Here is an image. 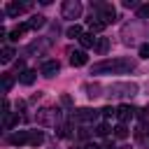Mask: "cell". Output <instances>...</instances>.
Instances as JSON below:
<instances>
[{"label": "cell", "instance_id": "cell-1", "mask_svg": "<svg viewBox=\"0 0 149 149\" xmlns=\"http://www.w3.org/2000/svg\"><path fill=\"white\" fill-rule=\"evenodd\" d=\"M135 70V61L130 58H109V61H100L91 68V74H126Z\"/></svg>", "mask_w": 149, "mask_h": 149}, {"label": "cell", "instance_id": "cell-2", "mask_svg": "<svg viewBox=\"0 0 149 149\" xmlns=\"http://www.w3.org/2000/svg\"><path fill=\"white\" fill-rule=\"evenodd\" d=\"M56 121H58V109L42 107L37 112V123H42V126H56Z\"/></svg>", "mask_w": 149, "mask_h": 149}, {"label": "cell", "instance_id": "cell-3", "mask_svg": "<svg viewBox=\"0 0 149 149\" xmlns=\"http://www.w3.org/2000/svg\"><path fill=\"white\" fill-rule=\"evenodd\" d=\"M81 16V2L79 0H65L63 2V19H79Z\"/></svg>", "mask_w": 149, "mask_h": 149}, {"label": "cell", "instance_id": "cell-4", "mask_svg": "<svg viewBox=\"0 0 149 149\" xmlns=\"http://www.w3.org/2000/svg\"><path fill=\"white\" fill-rule=\"evenodd\" d=\"M58 70H61V63H58V61H44L42 68H40V72H42L44 77H56Z\"/></svg>", "mask_w": 149, "mask_h": 149}, {"label": "cell", "instance_id": "cell-5", "mask_svg": "<svg viewBox=\"0 0 149 149\" xmlns=\"http://www.w3.org/2000/svg\"><path fill=\"white\" fill-rule=\"evenodd\" d=\"M95 116H98V112H95V109H88V107L77 109V112L72 114V119H74V121H79V123H84V121H93Z\"/></svg>", "mask_w": 149, "mask_h": 149}, {"label": "cell", "instance_id": "cell-6", "mask_svg": "<svg viewBox=\"0 0 149 149\" xmlns=\"http://www.w3.org/2000/svg\"><path fill=\"white\" fill-rule=\"evenodd\" d=\"M105 23H112V21H116V9H114V5H100V14H98Z\"/></svg>", "mask_w": 149, "mask_h": 149}, {"label": "cell", "instance_id": "cell-7", "mask_svg": "<svg viewBox=\"0 0 149 149\" xmlns=\"http://www.w3.org/2000/svg\"><path fill=\"white\" fill-rule=\"evenodd\" d=\"M26 9H28L26 2H7V7H5V12H7L9 16H21Z\"/></svg>", "mask_w": 149, "mask_h": 149}, {"label": "cell", "instance_id": "cell-8", "mask_svg": "<svg viewBox=\"0 0 149 149\" xmlns=\"http://www.w3.org/2000/svg\"><path fill=\"white\" fill-rule=\"evenodd\" d=\"M86 61H88L86 51H81V49H77V51H70V63H72L74 68H81V65H86Z\"/></svg>", "mask_w": 149, "mask_h": 149}, {"label": "cell", "instance_id": "cell-9", "mask_svg": "<svg viewBox=\"0 0 149 149\" xmlns=\"http://www.w3.org/2000/svg\"><path fill=\"white\" fill-rule=\"evenodd\" d=\"M28 135H30V130H16V133L9 135V144H14V147L28 144Z\"/></svg>", "mask_w": 149, "mask_h": 149}, {"label": "cell", "instance_id": "cell-10", "mask_svg": "<svg viewBox=\"0 0 149 149\" xmlns=\"http://www.w3.org/2000/svg\"><path fill=\"white\" fill-rule=\"evenodd\" d=\"M116 119H119L121 123L130 121V119H133V107H130V105H119V107H116Z\"/></svg>", "mask_w": 149, "mask_h": 149}, {"label": "cell", "instance_id": "cell-11", "mask_svg": "<svg viewBox=\"0 0 149 149\" xmlns=\"http://www.w3.org/2000/svg\"><path fill=\"white\" fill-rule=\"evenodd\" d=\"M86 26H88V30H91V33H100V30H105V26H107V23H105L100 16H91V19L86 21Z\"/></svg>", "mask_w": 149, "mask_h": 149}, {"label": "cell", "instance_id": "cell-12", "mask_svg": "<svg viewBox=\"0 0 149 149\" xmlns=\"http://www.w3.org/2000/svg\"><path fill=\"white\" fill-rule=\"evenodd\" d=\"M28 28H30L28 23H19L16 28H12V30H9V40H14V42H16L21 35H26V33H28Z\"/></svg>", "mask_w": 149, "mask_h": 149}, {"label": "cell", "instance_id": "cell-13", "mask_svg": "<svg viewBox=\"0 0 149 149\" xmlns=\"http://www.w3.org/2000/svg\"><path fill=\"white\" fill-rule=\"evenodd\" d=\"M44 142V133L42 130H30V135H28V144L30 147H40Z\"/></svg>", "mask_w": 149, "mask_h": 149}, {"label": "cell", "instance_id": "cell-14", "mask_svg": "<svg viewBox=\"0 0 149 149\" xmlns=\"http://www.w3.org/2000/svg\"><path fill=\"white\" fill-rule=\"evenodd\" d=\"M35 77H37V72H35V70H23V72L19 74V81H21V84H26V86H30V84L35 81Z\"/></svg>", "mask_w": 149, "mask_h": 149}, {"label": "cell", "instance_id": "cell-15", "mask_svg": "<svg viewBox=\"0 0 149 149\" xmlns=\"http://www.w3.org/2000/svg\"><path fill=\"white\" fill-rule=\"evenodd\" d=\"M79 42H81V47H84V49H91V47H95L98 37H93V33H84V35L79 37Z\"/></svg>", "mask_w": 149, "mask_h": 149}, {"label": "cell", "instance_id": "cell-16", "mask_svg": "<svg viewBox=\"0 0 149 149\" xmlns=\"http://www.w3.org/2000/svg\"><path fill=\"white\" fill-rule=\"evenodd\" d=\"M16 54H14V49L12 47H2V51H0V63L2 65H7V63H12V58H14Z\"/></svg>", "mask_w": 149, "mask_h": 149}, {"label": "cell", "instance_id": "cell-17", "mask_svg": "<svg viewBox=\"0 0 149 149\" xmlns=\"http://www.w3.org/2000/svg\"><path fill=\"white\" fill-rule=\"evenodd\" d=\"M65 35H68L70 40H79V37L84 35V30H81V26H77V23H74V26H70V28L65 30Z\"/></svg>", "mask_w": 149, "mask_h": 149}, {"label": "cell", "instance_id": "cell-18", "mask_svg": "<svg viewBox=\"0 0 149 149\" xmlns=\"http://www.w3.org/2000/svg\"><path fill=\"white\" fill-rule=\"evenodd\" d=\"M107 49H109V40L107 37H98V42H95V54H107Z\"/></svg>", "mask_w": 149, "mask_h": 149}, {"label": "cell", "instance_id": "cell-19", "mask_svg": "<svg viewBox=\"0 0 149 149\" xmlns=\"http://www.w3.org/2000/svg\"><path fill=\"white\" fill-rule=\"evenodd\" d=\"M44 23H47V19H44V16H40V14H35V16H33V19L28 21V26H30L33 30H37V28H42Z\"/></svg>", "mask_w": 149, "mask_h": 149}, {"label": "cell", "instance_id": "cell-20", "mask_svg": "<svg viewBox=\"0 0 149 149\" xmlns=\"http://www.w3.org/2000/svg\"><path fill=\"white\" fill-rule=\"evenodd\" d=\"M19 121H21V116H19V114H7V116H5V128L9 130V128H14Z\"/></svg>", "mask_w": 149, "mask_h": 149}, {"label": "cell", "instance_id": "cell-21", "mask_svg": "<svg viewBox=\"0 0 149 149\" xmlns=\"http://www.w3.org/2000/svg\"><path fill=\"white\" fill-rule=\"evenodd\" d=\"M114 135H116L119 140H123V137H128V128H126V123H119V126L114 128Z\"/></svg>", "mask_w": 149, "mask_h": 149}, {"label": "cell", "instance_id": "cell-22", "mask_svg": "<svg viewBox=\"0 0 149 149\" xmlns=\"http://www.w3.org/2000/svg\"><path fill=\"white\" fill-rule=\"evenodd\" d=\"M12 84H14V77H12V74H2V91H5V93L12 88Z\"/></svg>", "mask_w": 149, "mask_h": 149}, {"label": "cell", "instance_id": "cell-23", "mask_svg": "<svg viewBox=\"0 0 149 149\" xmlns=\"http://www.w3.org/2000/svg\"><path fill=\"white\" fill-rule=\"evenodd\" d=\"M56 133H58V137H68V135H70V126H68V123H63V126H58V128H56Z\"/></svg>", "mask_w": 149, "mask_h": 149}, {"label": "cell", "instance_id": "cell-24", "mask_svg": "<svg viewBox=\"0 0 149 149\" xmlns=\"http://www.w3.org/2000/svg\"><path fill=\"white\" fill-rule=\"evenodd\" d=\"M137 16H140V19H149V5H142V7L137 9Z\"/></svg>", "mask_w": 149, "mask_h": 149}, {"label": "cell", "instance_id": "cell-25", "mask_svg": "<svg viewBox=\"0 0 149 149\" xmlns=\"http://www.w3.org/2000/svg\"><path fill=\"white\" fill-rule=\"evenodd\" d=\"M107 133H109V126H107V123H100V126L95 128V135H107Z\"/></svg>", "mask_w": 149, "mask_h": 149}, {"label": "cell", "instance_id": "cell-26", "mask_svg": "<svg viewBox=\"0 0 149 149\" xmlns=\"http://www.w3.org/2000/svg\"><path fill=\"white\" fill-rule=\"evenodd\" d=\"M102 116H105V119H112V116H116V109H112V107H105V109H102Z\"/></svg>", "mask_w": 149, "mask_h": 149}, {"label": "cell", "instance_id": "cell-27", "mask_svg": "<svg viewBox=\"0 0 149 149\" xmlns=\"http://www.w3.org/2000/svg\"><path fill=\"white\" fill-rule=\"evenodd\" d=\"M140 56L142 58H149V44H142L140 47Z\"/></svg>", "mask_w": 149, "mask_h": 149}, {"label": "cell", "instance_id": "cell-28", "mask_svg": "<svg viewBox=\"0 0 149 149\" xmlns=\"http://www.w3.org/2000/svg\"><path fill=\"white\" fill-rule=\"evenodd\" d=\"M81 149H100V147H98V144H95V142H86V144H84V147H81Z\"/></svg>", "mask_w": 149, "mask_h": 149}, {"label": "cell", "instance_id": "cell-29", "mask_svg": "<svg viewBox=\"0 0 149 149\" xmlns=\"http://www.w3.org/2000/svg\"><path fill=\"white\" fill-rule=\"evenodd\" d=\"M123 7H137V2H135V0H126V2H123Z\"/></svg>", "mask_w": 149, "mask_h": 149}, {"label": "cell", "instance_id": "cell-30", "mask_svg": "<svg viewBox=\"0 0 149 149\" xmlns=\"http://www.w3.org/2000/svg\"><path fill=\"white\" fill-rule=\"evenodd\" d=\"M102 149H114V142H107V144H105Z\"/></svg>", "mask_w": 149, "mask_h": 149}]
</instances>
